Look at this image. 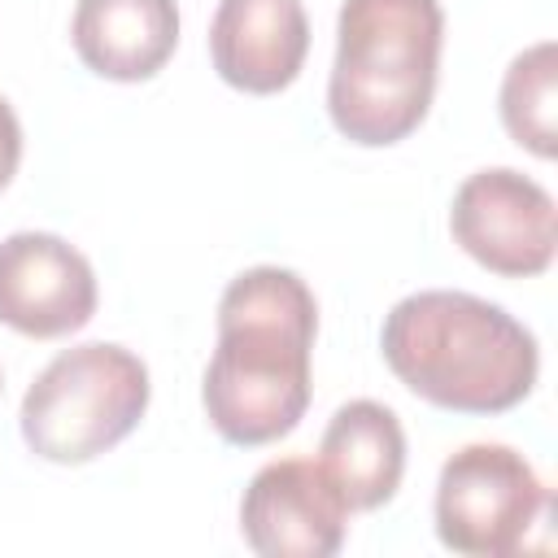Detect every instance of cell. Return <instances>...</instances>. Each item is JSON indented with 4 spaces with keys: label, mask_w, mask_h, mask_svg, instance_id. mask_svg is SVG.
Returning <instances> with one entry per match:
<instances>
[{
    "label": "cell",
    "mask_w": 558,
    "mask_h": 558,
    "mask_svg": "<svg viewBox=\"0 0 558 558\" xmlns=\"http://www.w3.org/2000/svg\"><path fill=\"white\" fill-rule=\"evenodd\" d=\"M549 510L536 466L510 445H462L436 480V536L466 558H510Z\"/></svg>",
    "instance_id": "obj_5"
},
{
    "label": "cell",
    "mask_w": 558,
    "mask_h": 558,
    "mask_svg": "<svg viewBox=\"0 0 558 558\" xmlns=\"http://www.w3.org/2000/svg\"><path fill=\"white\" fill-rule=\"evenodd\" d=\"M318 305L310 283L283 266L235 275L218 301V349L201 401L227 445H270L310 410V353Z\"/></svg>",
    "instance_id": "obj_1"
},
{
    "label": "cell",
    "mask_w": 558,
    "mask_h": 558,
    "mask_svg": "<svg viewBox=\"0 0 558 558\" xmlns=\"http://www.w3.org/2000/svg\"><path fill=\"white\" fill-rule=\"evenodd\" d=\"M310 52L301 0H218L209 22V61L218 78L248 96L283 92Z\"/></svg>",
    "instance_id": "obj_9"
},
{
    "label": "cell",
    "mask_w": 558,
    "mask_h": 558,
    "mask_svg": "<svg viewBox=\"0 0 558 558\" xmlns=\"http://www.w3.org/2000/svg\"><path fill=\"white\" fill-rule=\"evenodd\" d=\"M554 78H558V65H554V39H541L532 48H523L506 78H501V96H497V109H501V122L510 131V140L536 157H554V109H558V92H554Z\"/></svg>",
    "instance_id": "obj_12"
},
{
    "label": "cell",
    "mask_w": 558,
    "mask_h": 558,
    "mask_svg": "<svg viewBox=\"0 0 558 558\" xmlns=\"http://www.w3.org/2000/svg\"><path fill=\"white\" fill-rule=\"evenodd\" d=\"M96 314L92 262L52 231H13L0 240V323L57 340L87 327Z\"/></svg>",
    "instance_id": "obj_8"
},
{
    "label": "cell",
    "mask_w": 558,
    "mask_h": 558,
    "mask_svg": "<svg viewBox=\"0 0 558 558\" xmlns=\"http://www.w3.org/2000/svg\"><path fill=\"white\" fill-rule=\"evenodd\" d=\"M344 523L349 506L314 458L266 462L240 501L244 545L262 558H331L344 545Z\"/></svg>",
    "instance_id": "obj_7"
},
{
    "label": "cell",
    "mask_w": 558,
    "mask_h": 558,
    "mask_svg": "<svg viewBox=\"0 0 558 558\" xmlns=\"http://www.w3.org/2000/svg\"><path fill=\"white\" fill-rule=\"evenodd\" d=\"M17 161H22V126H17L13 105L0 96V192L17 174Z\"/></svg>",
    "instance_id": "obj_13"
},
{
    "label": "cell",
    "mask_w": 558,
    "mask_h": 558,
    "mask_svg": "<svg viewBox=\"0 0 558 558\" xmlns=\"http://www.w3.org/2000/svg\"><path fill=\"white\" fill-rule=\"evenodd\" d=\"M318 462L340 488L349 514L353 510H379L392 501L405 475V432L397 414L371 397H357L340 405L323 432Z\"/></svg>",
    "instance_id": "obj_11"
},
{
    "label": "cell",
    "mask_w": 558,
    "mask_h": 558,
    "mask_svg": "<svg viewBox=\"0 0 558 558\" xmlns=\"http://www.w3.org/2000/svg\"><path fill=\"white\" fill-rule=\"evenodd\" d=\"M440 0H344L327 78L331 126L362 148L418 131L440 74Z\"/></svg>",
    "instance_id": "obj_3"
},
{
    "label": "cell",
    "mask_w": 558,
    "mask_h": 558,
    "mask_svg": "<svg viewBox=\"0 0 558 558\" xmlns=\"http://www.w3.org/2000/svg\"><path fill=\"white\" fill-rule=\"evenodd\" d=\"M379 349L414 397L453 414L514 410L541 371L536 336L514 314L453 288L397 301L384 318Z\"/></svg>",
    "instance_id": "obj_2"
},
{
    "label": "cell",
    "mask_w": 558,
    "mask_h": 558,
    "mask_svg": "<svg viewBox=\"0 0 558 558\" xmlns=\"http://www.w3.org/2000/svg\"><path fill=\"white\" fill-rule=\"evenodd\" d=\"M449 231L462 244V253L475 257L484 270L527 279L549 270L554 262L558 209L536 179L510 166H493L462 179V187L453 192Z\"/></svg>",
    "instance_id": "obj_6"
},
{
    "label": "cell",
    "mask_w": 558,
    "mask_h": 558,
    "mask_svg": "<svg viewBox=\"0 0 558 558\" xmlns=\"http://www.w3.org/2000/svg\"><path fill=\"white\" fill-rule=\"evenodd\" d=\"M148 410V366L122 344L61 349L22 397V440L44 462L78 466L109 453Z\"/></svg>",
    "instance_id": "obj_4"
},
{
    "label": "cell",
    "mask_w": 558,
    "mask_h": 558,
    "mask_svg": "<svg viewBox=\"0 0 558 558\" xmlns=\"http://www.w3.org/2000/svg\"><path fill=\"white\" fill-rule=\"evenodd\" d=\"M70 39L92 74L140 83L174 57L179 9L174 0H78Z\"/></svg>",
    "instance_id": "obj_10"
}]
</instances>
